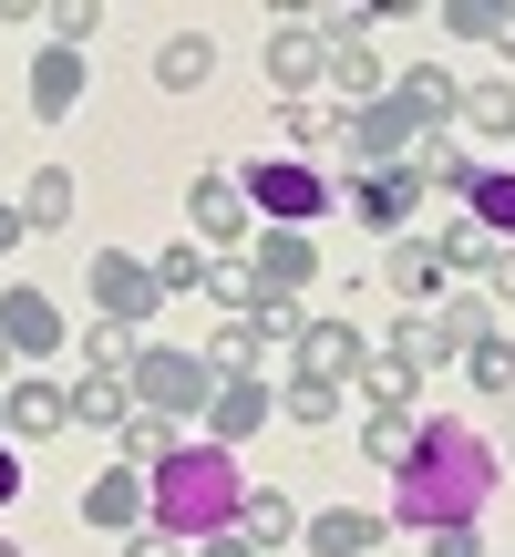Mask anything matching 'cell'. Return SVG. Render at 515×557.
Segmentation results:
<instances>
[{"mask_svg": "<svg viewBox=\"0 0 515 557\" xmlns=\"http://www.w3.org/2000/svg\"><path fill=\"white\" fill-rule=\"evenodd\" d=\"M340 403H351L340 382H310V372H289V382H278V413H289V423H310V434H330V423H340Z\"/></svg>", "mask_w": 515, "mask_h": 557, "instance_id": "29", "label": "cell"}, {"mask_svg": "<svg viewBox=\"0 0 515 557\" xmlns=\"http://www.w3.org/2000/svg\"><path fill=\"white\" fill-rule=\"evenodd\" d=\"M495 52H505V62H515V21H505V41H495Z\"/></svg>", "mask_w": 515, "mask_h": 557, "instance_id": "46", "label": "cell"}, {"mask_svg": "<svg viewBox=\"0 0 515 557\" xmlns=\"http://www.w3.org/2000/svg\"><path fill=\"white\" fill-rule=\"evenodd\" d=\"M0 248H21V207L11 197H0Z\"/></svg>", "mask_w": 515, "mask_h": 557, "instance_id": "45", "label": "cell"}, {"mask_svg": "<svg viewBox=\"0 0 515 557\" xmlns=\"http://www.w3.org/2000/svg\"><path fill=\"white\" fill-rule=\"evenodd\" d=\"M0 341H11V351H21V372L62 351V310H52V299L32 289V278H21V289H0Z\"/></svg>", "mask_w": 515, "mask_h": 557, "instance_id": "10", "label": "cell"}, {"mask_svg": "<svg viewBox=\"0 0 515 557\" xmlns=\"http://www.w3.org/2000/svg\"><path fill=\"white\" fill-rule=\"evenodd\" d=\"M206 278H217V259H206L197 238H176V248H165V259H155V289H165V299H186V289H206Z\"/></svg>", "mask_w": 515, "mask_h": 557, "instance_id": "36", "label": "cell"}, {"mask_svg": "<svg viewBox=\"0 0 515 557\" xmlns=\"http://www.w3.org/2000/svg\"><path fill=\"white\" fill-rule=\"evenodd\" d=\"M413 176H423V197H434V186H443V197H475L485 165L464 156V135H423V145H413Z\"/></svg>", "mask_w": 515, "mask_h": 557, "instance_id": "21", "label": "cell"}, {"mask_svg": "<svg viewBox=\"0 0 515 557\" xmlns=\"http://www.w3.org/2000/svg\"><path fill=\"white\" fill-rule=\"evenodd\" d=\"M443 32H464V41H505V21H515V0H443Z\"/></svg>", "mask_w": 515, "mask_h": 557, "instance_id": "35", "label": "cell"}, {"mask_svg": "<svg viewBox=\"0 0 515 557\" xmlns=\"http://www.w3.org/2000/svg\"><path fill=\"white\" fill-rule=\"evenodd\" d=\"M361 361H372L361 320H310V331H299V372H310V382H340V393H351Z\"/></svg>", "mask_w": 515, "mask_h": 557, "instance_id": "11", "label": "cell"}, {"mask_svg": "<svg viewBox=\"0 0 515 557\" xmlns=\"http://www.w3.org/2000/svg\"><path fill=\"white\" fill-rule=\"evenodd\" d=\"M124 557H186V537H165V527H145V537H124Z\"/></svg>", "mask_w": 515, "mask_h": 557, "instance_id": "41", "label": "cell"}, {"mask_svg": "<svg viewBox=\"0 0 515 557\" xmlns=\"http://www.w3.org/2000/svg\"><path fill=\"white\" fill-rule=\"evenodd\" d=\"M381 289H402L413 310H443V289H454V278H443V248L434 238H392L381 248Z\"/></svg>", "mask_w": 515, "mask_h": 557, "instance_id": "13", "label": "cell"}, {"mask_svg": "<svg viewBox=\"0 0 515 557\" xmlns=\"http://www.w3.org/2000/svg\"><path fill=\"white\" fill-rule=\"evenodd\" d=\"M62 423H73V393H62V382L21 372L11 393H0V434H11V444H52Z\"/></svg>", "mask_w": 515, "mask_h": 557, "instance_id": "9", "label": "cell"}, {"mask_svg": "<svg viewBox=\"0 0 515 557\" xmlns=\"http://www.w3.org/2000/svg\"><path fill=\"white\" fill-rule=\"evenodd\" d=\"M495 485H505V465H495V444H485L475 423H423L413 475H392V527H413V537L475 527L485 506H495Z\"/></svg>", "mask_w": 515, "mask_h": 557, "instance_id": "1", "label": "cell"}, {"mask_svg": "<svg viewBox=\"0 0 515 557\" xmlns=\"http://www.w3.org/2000/svg\"><path fill=\"white\" fill-rule=\"evenodd\" d=\"M464 372H475V393H515V351H505V341H485Z\"/></svg>", "mask_w": 515, "mask_h": 557, "instance_id": "39", "label": "cell"}, {"mask_svg": "<svg viewBox=\"0 0 515 557\" xmlns=\"http://www.w3.org/2000/svg\"><path fill=\"white\" fill-rule=\"evenodd\" d=\"M351 382H361V403H372V413H413V393H423V372H413V361H392V351H372Z\"/></svg>", "mask_w": 515, "mask_h": 557, "instance_id": "26", "label": "cell"}, {"mask_svg": "<svg viewBox=\"0 0 515 557\" xmlns=\"http://www.w3.org/2000/svg\"><path fill=\"white\" fill-rule=\"evenodd\" d=\"M381 537H392V517H372V506H319V517L299 527V547H310V557H372Z\"/></svg>", "mask_w": 515, "mask_h": 557, "instance_id": "14", "label": "cell"}, {"mask_svg": "<svg viewBox=\"0 0 515 557\" xmlns=\"http://www.w3.org/2000/svg\"><path fill=\"white\" fill-rule=\"evenodd\" d=\"M464 218H475L495 248H515V165H485V176H475V197H464Z\"/></svg>", "mask_w": 515, "mask_h": 557, "instance_id": "25", "label": "cell"}, {"mask_svg": "<svg viewBox=\"0 0 515 557\" xmlns=\"http://www.w3.org/2000/svg\"><path fill=\"white\" fill-rule=\"evenodd\" d=\"M268 413H278V403H268V382H227V393H217V413H206V434H217L227 455H238V444H248Z\"/></svg>", "mask_w": 515, "mask_h": 557, "instance_id": "24", "label": "cell"}, {"mask_svg": "<svg viewBox=\"0 0 515 557\" xmlns=\"http://www.w3.org/2000/svg\"><path fill=\"white\" fill-rule=\"evenodd\" d=\"M41 32H52L62 52H83V41L103 32V11H93V0H62V11H41Z\"/></svg>", "mask_w": 515, "mask_h": 557, "instance_id": "38", "label": "cell"}, {"mask_svg": "<svg viewBox=\"0 0 515 557\" xmlns=\"http://www.w3.org/2000/svg\"><path fill=\"white\" fill-rule=\"evenodd\" d=\"M381 351H392V361H413V372H434V361H454V351H443V331H434V310H402Z\"/></svg>", "mask_w": 515, "mask_h": 557, "instance_id": "32", "label": "cell"}, {"mask_svg": "<svg viewBox=\"0 0 515 557\" xmlns=\"http://www.w3.org/2000/svg\"><path fill=\"white\" fill-rule=\"evenodd\" d=\"M145 496H155V517H145V527L206 547V537H238L248 475H238V455H227V444H186L176 465H155V475H145Z\"/></svg>", "mask_w": 515, "mask_h": 557, "instance_id": "2", "label": "cell"}, {"mask_svg": "<svg viewBox=\"0 0 515 557\" xmlns=\"http://www.w3.org/2000/svg\"><path fill=\"white\" fill-rule=\"evenodd\" d=\"M434 248H443V278H464V269H485V259H495V238H485L475 218H454V227H434Z\"/></svg>", "mask_w": 515, "mask_h": 557, "instance_id": "37", "label": "cell"}, {"mask_svg": "<svg viewBox=\"0 0 515 557\" xmlns=\"http://www.w3.org/2000/svg\"><path fill=\"white\" fill-rule=\"evenodd\" d=\"M485 299H505V310H515V248H495V259H485Z\"/></svg>", "mask_w": 515, "mask_h": 557, "instance_id": "40", "label": "cell"}, {"mask_svg": "<svg viewBox=\"0 0 515 557\" xmlns=\"http://www.w3.org/2000/svg\"><path fill=\"white\" fill-rule=\"evenodd\" d=\"M413 197H423L413 165H372V176H351V218L381 227V238H413Z\"/></svg>", "mask_w": 515, "mask_h": 557, "instance_id": "8", "label": "cell"}, {"mask_svg": "<svg viewBox=\"0 0 515 557\" xmlns=\"http://www.w3.org/2000/svg\"><path fill=\"white\" fill-rule=\"evenodd\" d=\"M206 361H217V382H268V341H258V320H227V331L206 341Z\"/></svg>", "mask_w": 515, "mask_h": 557, "instance_id": "28", "label": "cell"}, {"mask_svg": "<svg viewBox=\"0 0 515 557\" xmlns=\"http://www.w3.org/2000/svg\"><path fill=\"white\" fill-rule=\"evenodd\" d=\"M73 197H83V186L62 176V165H41V176L21 186V227H73Z\"/></svg>", "mask_w": 515, "mask_h": 557, "instance_id": "30", "label": "cell"}, {"mask_svg": "<svg viewBox=\"0 0 515 557\" xmlns=\"http://www.w3.org/2000/svg\"><path fill=\"white\" fill-rule=\"evenodd\" d=\"M206 73H217V41H206V32H176V41H155V83H165V94H197Z\"/></svg>", "mask_w": 515, "mask_h": 557, "instance_id": "27", "label": "cell"}, {"mask_svg": "<svg viewBox=\"0 0 515 557\" xmlns=\"http://www.w3.org/2000/svg\"><path fill=\"white\" fill-rule=\"evenodd\" d=\"M505 351H515V331H505Z\"/></svg>", "mask_w": 515, "mask_h": 557, "instance_id": "48", "label": "cell"}, {"mask_svg": "<svg viewBox=\"0 0 515 557\" xmlns=\"http://www.w3.org/2000/svg\"><path fill=\"white\" fill-rule=\"evenodd\" d=\"M238 197H248L268 227H299V238H310V227L330 218V176H319V165H299V156H278V165L258 156L248 176H238Z\"/></svg>", "mask_w": 515, "mask_h": 557, "instance_id": "4", "label": "cell"}, {"mask_svg": "<svg viewBox=\"0 0 515 557\" xmlns=\"http://www.w3.org/2000/svg\"><path fill=\"white\" fill-rule=\"evenodd\" d=\"M434 557H485V537H475V527H443V537H434Z\"/></svg>", "mask_w": 515, "mask_h": 557, "instance_id": "42", "label": "cell"}, {"mask_svg": "<svg viewBox=\"0 0 515 557\" xmlns=\"http://www.w3.org/2000/svg\"><path fill=\"white\" fill-rule=\"evenodd\" d=\"M186 455V423H165V413H135L114 434V465H135V475H155V465H176Z\"/></svg>", "mask_w": 515, "mask_h": 557, "instance_id": "22", "label": "cell"}, {"mask_svg": "<svg viewBox=\"0 0 515 557\" xmlns=\"http://www.w3.org/2000/svg\"><path fill=\"white\" fill-rule=\"evenodd\" d=\"M217 361L206 351H155L145 341V361H135V413H165V423H197V413H217Z\"/></svg>", "mask_w": 515, "mask_h": 557, "instance_id": "3", "label": "cell"}, {"mask_svg": "<svg viewBox=\"0 0 515 557\" xmlns=\"http://www.w3.org/2000/svg\"><path fill=\"white\" fill-rule=\"evenodd\" d=\"M361 455H372L381 475H413V455H423V423H413V413H361Z\"/></svg>", "mask_w": 515, "mask_h": 557, "instance_id": "23", "label": "cell"}, {"mask_svg": "<svg viewBox=\"0 0 515 557\" xmlns=\"http://www.w3.org/2000/svg\"><path fill=\"white\" fill-rule=\"evenodd\" d=\"M319 73H330V41H319L310 21H278L268 32V83H289V103H310Z\"/></svg>", "mask_w": 515, "mask_h": 557, "instance_id": "15", "label": "cell"}, {"mask_svg": "<svg viewBox=\"0 0 515 557\" xmlns=\"http://www.w3.org/2000/svg\"><path fill=\"white\" fill-rule=\"evenodd\" d=\"M434 331H443V351H454V361H475L485 341H505V331H495V299H485V289H443Z\"/></svg>", "mask_w": 515, "mask_h": 557, "instance_id": "19", "label": "cell"}, {"mask_svg": "<svg viewBox=\"0 0 515 557\" xmlns=\"http://www.w3.org/2000/svg\"><path fill=\"white\" fill-rule=\"evenodd\" d=\"M186 557H258L248 537H206V547H186Z\"/></svg>", "mask_w": 515, "mask_h": 557, "instance_id": "43", "label": "cell"}, {"mask_svg": "<svg viewBox=\"0 0 515 557\" xmlns=\"http://www.w3.org/2000/svg\"><path fill=\"white\" fill-rule=\"evenodd\" d=\"M0 557H21V547H11V527H0Z\"/></svg>", "mask_w": 515, "mask_h": 557, "instance_id": "47", "label": "cell"}, {"mask_svg": "<svg viewBox=\"0 0 515 557\" xmlns=\"http://www.w3.org/2000/svg\"><path fill=\"white\" fill-rule=\"evenodd\" d=\"M73 423L114 444L124 423H135V382H124V372H83V382H73Z\"/></svg>", "mask_w": 515, "mask_h": 557, "instance_id": "18", "label": "cell"}, {"mask_svg": "<svg viewBox=\"0 0 515 557\" xmlns=\"http://www.w3.org/2000/svg\"><path fill=\"white\" fill-rule=\"evenodd\" d=\"M278 114H289L299 165H310V156H340V114H330V103H278Z\"/></svg>", "mask_w": 515, "mask_h": 557, "instance_id": "34", "label": "cell"}, {"mask_svg": "<svg viewBox=\"0 0 515 557\" xmlns=\"http://www.w3.org/2000/svg\"><path fill=\"white\" fill-rule=\"evenodd\" d=\"M135 361H145V341L124 331V320H93V331H83V372H124L135 382Z\"/></svg>", "mask_w": 515, "mask_h": 557, "instance_id": "31", "label": "cell"}, {"mask_svg": "<svg viewBox=\"0 0 515 557\" xmlns=\"http://www.w3.org/2000/svg\"><path fill=\"white\" fill-rule=\"evenodd\" d=\"M145 517H155V496H145L135 465H103V475L83 485V527H103V537H145Z\"/></svg>", "mask_w": 515, "mask_h": 557, "instance_id": "7", "label": "cell"}, {"mask_svg": "<svg viewBox=\"0 0 515 557\" xmlns=\"http://www.w3.org/2000/svg\"><path fill=\"white\" fill-rule=\"evenodd\" d=\"M248 278H258V299H299L319 278V238H299V227H268V238L248 248Z\"/></svg>", "mask_w": 515, "mask_h": 557, "instance_id": "6", "label": "cell"}, {"mask_svg": "<svg viewBox=\"0 0 515 557\" xmlns=\"http://www.w3.org/2000/svg\"><path fill=\"white\" fill-rule=\"evenodd\" d=\"M83 278H93V320H124V331H145L155 299H165V289H155V259H124V248H103Z\"/></svg>", "mask_w": 515, "mask_h": 557, "instance_id": "5", "label": "cell"}, {"mask_svg": "<svg viewBox=\"0 0 515 557\" xmlns=\"http://www.w3.org/2000/svg\"><path fill=\"white\" fill-rule=\"evenodd\" d=\"M392 94L423 114V135H454V114H464V83L443 73V62H413V73H392Z\"/></svg>", "mask_w": 515, "mask_h": 557, "instance_id": "17", "label": "cell"}, {"mask_svg": "<svg viewBox=\"0 0 515 557\" xmlns=\"http://www.w3.org/2000/svg\"><path fill=\"white\" fill-rule=\"evenodd\" d=\"M83 83H93V73H83V52H62V41H52V52H32V83H21V94H32V124H62L83 103Z\"/></svg>", "mask_w": 515, "mask_h": 557, "instance_id": "16", "label": "cell"}, {"mask_svg": "<svg viewBox=\"0 0 515 557\" xmlns=\"http://www.w3.org/2000/svg\"><path fill=\"white\" fill-rule=\"evenodd\" d=\"M299 527H310V517H299V506L278 496V485H248V506H238V537H248L258 557H278V547H299Z\"/></svg>", "mask_w": 515, "mask_h": 557, "instance_id": "20", "label": "cell"}, {"mask_svg": "<svg viewBox=\"0 0 515 557\" xmlns=\"http://www.w3.org/2000/svg\"><path fill=\"white\" fill-rule=\"evenodd\" d=\"M464 135H515V83H464Z\"/></svg>", "mask_w": 515, "mask_h": 557, "instance_id": "33", "label": "cell"}, {"mask_svg": "<svg viewBox=\"0 0 515 557\" xmlns=\"http://www.w3.org/2000/svg\"><path fill=\"white\" fill-rule=\"evenodd\" d=\"M11 496H21V455L0 444V506H11Z\"/></svg>", "mask_w": 515, "mask_h": 557, "instance_id": "44", "label": "cell"}, {"mask_svg": "<svg viewBox=\"0 0 515 557\" xmlns=\"http://www.w3.org/2000/svg\"><path fill=\"white\" fill-rule=\"evenodd\" d=\"M186 218H197V248H206V259H217V248H238V238H248L238 176H197V186H186Z\"/></svg>", "mask_w": 515, "mask_h": 557, "instance_id": "12", "label": "cell"}]
</instances>
